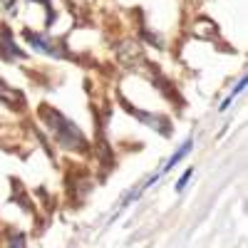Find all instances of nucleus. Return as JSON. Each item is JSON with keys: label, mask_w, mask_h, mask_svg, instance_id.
<instances>
[{"label": "nucleus", "mask_w": 248, "mask_h": 248, "mask_svg": "<svg viewBox=\"0 0 248 248\" xmlns=\"http://www.w3.org/2000/svg\"><path fill=\"white\" fill-rule=\"evenodd\" d=\"M0 3L5 5V10H8L10 15H15V13H17V0H0Z\"/></svg>", "instance_id": "nucleus-8"}, {"label": "nucleus", "mask_w": 248, "mask_h": 248, "mask_svg": "<svg viewBox=\"0 0 248 248\" xmlns=\"http://www.w3.org/2000/svg\"><path fill=\"white\" fill-rule=\"evenodd\" d=\"M191 174H194V171L189 169V171H186V174H184V176L179 179V184H176V191H184V186H186V184H189V179H191Z\"/></svg>", "instance_id": "nucleus-9"}, {"label": "nucleus", "mask_w": 248, "mask_h": 248, "mask_svg": "<svg viewBox=\"0 0 248 248\" xmlns=\"http://www.w3.org/2000/svg\"><path fill=\"white\" fill-rule=\"evenodd\" d=\"M8 248H25V238H23V236H15V238L10 241Z\"/></svg>", "instance_id": "nucleus-10"}, {"label": "nucleus", "mask_w": 248, "mask_h": 248, "mask_svg": "<svg viewBox=\"0 0 248 248\" xmlns=\"http://www.w3.org/2000/svg\"><path fill=\"white\" fill-rule=\"evenodd\" d=\"M189 149H191V141H186L184 147H181V149H179V152H176V154H174L171 159H169V164H167V169H171L174 164H179V161H181V159H184L186 154H189Z\"/></svg>", "instance_id": "nucleus-7"}, {"label": "nucleus", "mask_w": 248, "mask_h": 248, "mask_svg": "<svg viewBox=\"0 0 248 248\" xmlns=\"http://www.w3.org/2000/svg\"><path fill=\"white\" fill-rule=\"evenodd\" d=\"M0 57H5V60H15V57L23 60V57H25V52H23V50L15 47L13 35H10V30H8V28L0 30Z\"/></svg>", "instance_id": "nucleus-5"}, {"label": "nucleus", "mask_w": 248, "mask_h": 248, "mask_svg": "<svg viewBox=\"0 0 248 248\" xmlns=\"http://www.w3.org/2000/svg\"><path fill=\"white\" fill-rule=\"evenodd\" d=\"M25 37L30 40V43H32L40 52H45V55H55V57H65V50H62L57 43H52V40L40 37V35H32L30 30H25Z\"/></svg>", "instance_id": "nucleus-4"}, {"label": "nucleus", "mask_w": 248, "mask_h": 248, "mask_svg": "<svg viewBox=\"0 0 248 248\" xmlns=\"http://www.w3.org/2000/svg\"><path fill=\"white\" fill-rule=\"evenodd\" d=\"M45 117H50V129L55 132V139L62 144L65 149H85V137H82V132L75 127L72 122H67L62 114L52 112V109H43Z\"/></svg>", "instance_id": "nucleus-1"}, {"label": "nucleus", "mask_w": 248, "mask_h": 248, "mask_svg": "<svg viewBox=\"0 0 248 248\" xmlns=\"http://www.w3.org/2000/svg\"><path fill=\"white\" fill-rule=\"evenodd\" d=\"M117 57L124 67H141L144 62V52H141V45L134 43V40H124V43L117 47Z\"/></svg>", "instance_id": "nucleus-2"}, {"label": "nucleus", "mask_w": 248, "mask_h": 248, "mask_svg": "<svg viewBox=\"0 0 248 248\" xmlns=\"http://www.w3.org/2000/svg\"><path fill=\"white\" fill-rule=\"evenodd\" d=\"M218 32V28H216V23H211V20H199V23L194 25V35H199V37H214Z\"/></svg>", "instance_id": "nucleus-6"}, {"label": "nucleus", "mask_w": 248, "mask_h": 248, "mask_svg": "<svg viewBox=\"0 0 248 248\" xmlns=\"http://www.w3.org/2000/svg\"><path fill=\"white\" fill-rule=\"evenodd\" d=\"M0 102H3L5 107H10V109H23V107H25V97H23V92H17L15 87L5 85L3 79H0Z\"/></svg>", "instance_id": "nucleus-3"}]
</instances>
